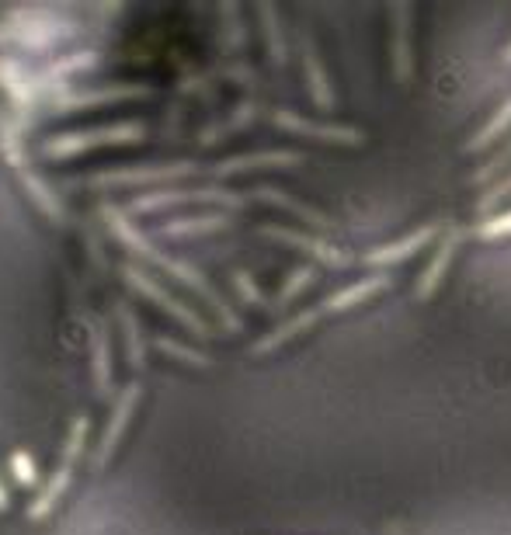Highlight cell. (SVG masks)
Wrapping results in <instances>:
<instances>
[{
    "instance_id": "2e32d148",
    "label": "cell",
    "mask_w": 511,
    "mask_h": 535,
    "mask_svg": "<svg viewBox=\"0 0 511 535\" xmlns=\"http://www.w3.org/2000/svg\"><path fill=\"white\" fill-rule=\"evenodd\" d=\"M247 199H258V202L272 205V209L289 212V216H296L299 223H306L310 230H317V233H334V230H338V223H334L327 212H320L317 205L296 199V195L282 192V188H275V185H258L254 192H247Z\"/></svg>"
},
{
    "instance_id": "d6a6232c",
    "label": "cell",
    "mask_w": 511,
    "mask_h": 535,
    "mask_svg": "<svg viewBox=\"0 0 511 535\" xmlns=\"http://www.w3.org/2000/svg\"><path fill=\"white\" fill-rule=\"evenodd\" d=\"M7 504H11V494H7L4 480H0V511H4V508H7Z\"/></svg>"
},
{
    "instance_id": "52a82bcc",
    "label": "cell",
    "mask_w": 511,
    "mask_h": 535,
    "mask_svg": "<svg viewBox=\"0 0 511 535\" xmlns=\"http://www.w3.org/2000/svg\"><path fill=\"white\" fill-rule=\"evenodd\" d=\"M153 268H160V271H167V278H174L178 285H185V289H192L195 296L202 299V303L209 306V310L216 313V320H219V327L223 331H240L244 327V320L233 313V306L226 303L223 296H219V289L213 282H209L206 275H202L195 265H188V261H181V258H171V254H164L160 251L157 254V261H153Z\"/></svg>"
},
{
    "instance_id": "ba28073f",
    "label": "cell",
    "mask_w": 511,
    "mask_h": 535,
    "mask_svg": "<svg viewBox=\"0 0 511 535\" xmlns=\"http://www.w3.org/2000/svg\"><path fill=\"white\" fill-rule=\"evenodd\" d=\"M133 98H150V87H146V84L67 87V91L53 94V98L46 101V108H42V112H49V115H67V112H80V108L115 105V101H133Z\"/></svg>"
},
{
    "instance_id": "1f68e13d",
    "label": "cell",
    "mask_w": 511,
    "mask_h": 535,
    "mask_svg": "<svg viewBox=\"0 0 511 535\" xmlns=\"http://www.w3.org/2000/svg\"><path fill=\"white\" fill-rule=\"evenodd\" d=\"M477 233H480L484 240L511 237V209H508V212H498V216H491V219H480Z\"/></svg>"
},
{
    "instance_id": "44dd1931",
    "label": "cell",
    "mask_w": 511,
    "mask_h": 535,
    "mask_svg": "<svg viewBox=\"0 0 511 535\" xmlns=\"http://www.w3.org/2000/svg\"><path fill=\"white\" fill-rule=\"evenodd\" d=\"M233 219L230 212H199V216H178L167 219V223L157 226V237L167 240H185V237H206V233H223L230 230Z\"/></svg>"
},
{
    "instance_id": "ffe728a7",
    "label": "cell",
    "mask_w": 511,
    "mask_h": 535,
    "mask_svg": "<svg viewBox=\"0 0 511 535\" xmlns=\"http://www.w3.org/2000/svg\"><path fill=\"white\" fill-rule=\"evenodd\" d=\"M390 282H393V278L386 275V271H376V275H369V278H359V282L345 285V289H338L334 296H327L324 303H320V313L327 317V313H348V310H355V306L369 303L372 296H379V292L390 289Z\"/></svg>"
},
{
    "instance_id": "9a60e30c",
    "label": "cell",
    "mask_w": 511,
    "mask_h": 535,
    "mask_svg": "<svg viewBox=\"0 0 511 535\" xmlns=\"http://www.w3.org/2000/svg\"><path fill=\"white\" fill-rule=\"evenodd\" d=\"M299 60H303L306 91H310L313 105H317L320 112H331V108L338 105V94H334L331 73H327L324 60H320V49L310 32H299Z\"/></svg>"
},
{
    "instance_id": "9c48e42d",
    "label": "cell",
    "mask_w": 511,
    "mask_h": 535,
    "mask_svg": "<svg viewBox=\"0 0 511 535\" xmlns=\"http://www.w3.org/2000/svg\"><path fill=\"white\" fill-rule=\"evenodd\" d=\"M261 237L275 240V244L296 247V251L310 254L317 265L334 268V271H345L355 265V258L345 251V247L331 244V240L320 237V233H303V230H292V226H261Z\"/></svg>"
},
{
    "instance_id": "d4e9b609",
    "label": "cell",
    "mask_w": 511,
    "mask_h": 535,
    "mask_svg": "<svg viewBox=\"0 0 511 535\" xmlns=\"http://www.w3.org/2000/svg\"><path fill=\"white\" fill-rule=\"evenodd\" d=\"M324 317L320 313V306L317 310H303V313H296V317H289V320H282L279 327H275L272 334H265L261 341H254L251 344V355H268V351H275V348H282L286 341H292V337H299L303 331H310L317 320Z\"/></svg>"
},
{
    "instance_id": "4fadbf2b",
    "label": "cell",
    "mask_w": 511,
    "mask_h": 535,
    "mask_svg": "<svg viewBox=\"0 0 511 535\" xmlns=\"http://www.w3.org/2000/svg\"><path fill=\"white\" fill-rule=\"evenodd\" d=\"M390 63L400 84L414 80V7H390Z\"/></svg>"
},
{
    "instance_id": "30bf717a",
    "label": "cell",
    "mask_w": 511,
    "mask_h": 535,
    "mask_svg": "<svg viewBox=\"0 0 511 535\" xmlns=\"http://www.w3.org/2000/svg\"><path fill=\"white\" fill-rule=\"evenodd\" d=\"M272 122L279 129H286L292 136H303V139H320V143H331V146H362L365 133L359 126H338V122H317V119H306V115L292 112V108H275Z\"/></svg>"
},
{
    "instance_id": "e0dca14e",
    "label": "cell",
    "mask_w": 511,
    "mask_h": 535,
    "mask_svg": "<svg viewBox=\"0 0 511 535\" xmlns=\"http://www.w3.org/2000/svg\"><path fill=\"white\" fill-rule=\"evenodd\" d=\"M442 233H445V226H438V223L418 226V230H411L407 237L390 240V244H383V247H376V251H369L362 261H365L369 268H393V265H400V261L414 258L418 251H425L428 244H435V240L442 237Z\"/></svg>"
},
{
    "instance_id": "5b68a950",
    "label": "cell",
    "mask_w": 511,
    "mask_h": 535,
    "mask_svg": "<svg viewBox=\"0 0 511 535\" xmlns=\"http://www.w3.org/2000/svg\"><path fill=\"white\" fill-rule=\"evenodd\" d=\"M119 275L126 278L129 289H136L143 299H150V303H157L160 310L167 313L171 320H178L185 331H192L195 337H213V327L206 324V320L199 317V313L192 310V306L185 303V299L174 296L167 285H160V278H153L150 271H143L140 265H133V261H126V265L119 268Z\"/></svg>"
},
{
    "instance_id": "f1b7e54d",
    "label": "cell",
    "mask_w": 511,
    "mask_h": 535,
    "mask_svg": "<svg viewBox=\"0 0 511 535\" xmlns=\"http://www.w3.org/2000/svg\"><path fill=\"white\" fill-rule=\"evenodd\" d=\"M230 285H233V292H237V299L244 306H265V296H261V289H258V282H254L251 271L233 268L230 271ZM265 310H268V306H265Z\"/></svg>"
},
{
    "instance_id": "836d02e7",
    "label": "cell",
    "mask_w": 511,
    "mask_h": 535,
    "mask_svg": "<svg viewBox=\"0 0 511 535\" xmlns=\"http://www.w3.org/2000/svg\"><path fill=\"white\" fill-rule=\"evenodd\" d=\"M501 63H505V67H511V42L505 46V53H501Z\"/></svg>"
},
{
    "instance_id": "83f0119b",
    "label": "cell",
    "mask_w": 511,
    "mask_h": 535,
    "mask_svg": "<svg viewBox=\"0 0 511 535\" xmlns=\"http://www.w3.org/2000/svg\"><path fill=\"white\" fill-rule=\"evenodd\" d=\"M317 282V268L313 265H299V268H292L289 271V278L282 282V289L275 292V299H272V306L268 310H286V306L292 303L296 296H303L310 285Z\"/></svg>"
},
{
    "instance_id": "7c38bea8",
    "label": "cell",
    "mask_w": 511,
    "mask_h": 535,
    "mask_svg": "<svg viewBox=\"0 0 511 535\" xmlns=\"http://www.w3.org/2000/svg\"><path fill=\"white\" fill-rule=\"evenodd\" d=\"M466 237H470V230H466V226H445V233L438 237V244H435L432 261H428V265L421 268L418 289H414V296H418V299H432V296H435L438 285L445 282V271H449L452 258L459 254V247H463Z\"/></svg>"
},
{
    "instance_id": "8992f818",
    "label": "cell",
    "mask_w": 511,
    "mask_h": 535,
    "mask_svg": "<svg viewBox=\"0 0 511 535\" xmlns=\"http://www.w3.org/2000/svg\"><path fill=\"white\" fill-rule=\"evenodd\" d=\"M202 174L199 164L192 160H174V164H126L108 167V171H94L87 178L91 188H146V185H171V181Z\"/></svg>"
},
{
    "instance_id": "603a6c76",
    "label": "cell",
    "mask_w": 511,
    "mask_h": 535,
    "mask_svg": "<svg viewBox=\"0 0 511 535\" xmlns=\"http://www.w3.org/2000/svg\"><path fill=\"white\" fill-rule=\"evenodd\" d=\"M258 115H261V105L254 98H247V101H240L237 108H233L230 115H226L223 122H213V126H206L199 133V143L202 146H213V143H223L226 136H233V133H244L251 122H258Z\"/></svg>"
},
{
    "instance_id": "277c9868",
    "label": "cell",
    "mask_w": 511,
    "mask_h": 535,
    "mask_svg": "<svg viewBox=\"0 0 511 535\" xmlns=\"http://www.w3.org/2000/svg\"><path fill=\"white\" fill-rule=\"evenodd\" d=\"M174 205H219V209H244L247 195L244 192H230V188H153L146 195H136L126 205L129 216H143V212H160V209H174Z\"/></svg>"
},
{
    "instance_id": "7402d4cb",
    "label": "cell",
    "mask_w": 511,
    "mask_h": 535,
    "mask_svg": "<svg viewBox=\"0 0 511 535\" xmlns=\"http://www.w3.org/2000/svg\"><path fill=\"white\" fill-rule=\"evenodd\" d=\"M115 320H119V327H122V341H126L129 369L143 372L146 369V348H150V341L143 337V327H140V320H136L133 306L122 303V299H115Z\"/></svg>"
},
{
    "instance_id": "cb8c5ba5",
    "label": "cell",
    "mask_w": 511,
    "mask_h": 535,
    "mask_svg": "<svg viewBox=\"0 0 511 535\" xmlns=\"http://www.w3.org/2000/svg\"><path fill=\"white\" fill-rule=\"evenodd\" d=\"M258 21H261V35H265L268 46V60L275 70H282L289 63V39H286V25H282V14L272 4L258 7Z\"/></svg>"
},
{
    "instance_id": "ac0fdd59",
    "label": "cell",
    "mask_w": 511,
    "mask_h": 535,
    "mask_svg": "<svg viewBox=\"0 0 511 535\" xmlns=\"http://www.w3.org/2000/svg\"><path fill=\"white\" fill-rule=\"evenodd\" d=\"M98 216L105 219V226L112 230V237L119 240L122 247H126L133 258H143V261H157V247H153V240L150 237H143L140 233V226L133 223V216H129L126 209H119V205H101L98 209Z\"/></svg>"
},
{
    "instance_id": "4dcf8cb0",
    "label": "cell",
    "mask_w": 511,
    "mask_h": 535,
    "mask_svg": "<svg viewBox=\"0 0 511 535\" xmlns=\"http://www.w3.org/2000/svg\"><path fill=\"white\" fill-rule=\"evenodd\" d=\"M219 14L226 18V46L230 49H244L247 46V28L244 21H240V7L237 4H223L219 7Z\"/></svg>"
},
{
    "instance_id": "f546056e",
    "label": "cell",
    "mask_w": 511,
    "mask_h": 535,
    "mask_svg": "<svg viewBox=\"0 0 511 535\" xmlns=\"http://www.w3.org/2000/svg\"><path fill=\"white\" fill-rule=\"evenodd\" d=\"M7 469H11V480L18 487H35L39 483V466H35V459L28 452H11L7 456Z\"/></svg>"
},
{
    "instance_id": "3957f363",
    "label": "cell",
    "mask_w": 511,
    "mask_h": 535,
    "mask_svg": "<svg viewBox=\"0 0 511 535\" xmlns=\"http://www.w3.org/2000/svg\"><path fill=\"white\" fill-rule=\"evenodd\" d=\"M87 431H91V417H87V414L73 417L67 438H63L60 463H56L53 476H49V483H42V487H39L35 501L28 504V518H32V522L46 518L49 511L60 504V497L67 494V487H70V480H73V469H77V459H80V452H84V445H87Z\"/></svg>"
},
{
    "instance_id": "8fae6325",
    "label": "cell",
    "mask_w": 511,
    "mask_h": 535,
    "mask_svg": "<svg viewBox=\"0 0 511 535\" xmlns=\"http://www.w3.org/2000/svg\"><path fill=\"white\" fill-rule=\"evenodd\" d=\"M140 397H143V386L136 383V379L119 390V397H115V403H112V414H108L105 431H101V442H98V449H94V456H91L94 469H101L108 459L115 456L122 435H126V428L133 424V414H136V403H140Z\"/></svg>"
},
{
    "instance_id": "d6986e66",
    "label": "cell",
    "mask_w": 511,
    "mask_h": 535,
    "mask_svg": "<svg viewBox=\"0 0 511 535\" xmlns=\"http://www.w3.org/2000/svg\"><path fill=\"white\" fill-rule=\"evenodd\" d=\"M87 331H91V383L94 397H112V344H108V324L87 317Z\"/></svg>"
},
{
    "instance_id": "7a4b0ae2",
    "label": "cell",
    "mask_w": 511,
    "mask_h": 535,
    "mask_svg": "<svg viewBox=\"0 0 511 535\" xmlns=\"http://www.w3.org/2000/svg\"><path fill=\"white\" fill-rule=\"evenodd\" d=\"M146 139V122H112V126H91V129H73V133H60L42 139L39 153L49 160H70L98 146H122V143H143Z\"/></svg>"
},
{
    "instance_id": "4316f807",
    "label": "cell",
    "mask_w": 511,
    "mask_h": 535,
    "mask_svg": "<svg viewBox=\"0 0 511 535\" xmlns=\"http://www.w3.org/2000/svg\"><path fill=\"white\" fill-rule=\"evenodd\" d=\"M150 344L160 351V355H171V358H178V362H185V365H195V369H209V365H213V358H209L206 351L192 348V344L178 341V337H171V334H157Z\"/></svg>"
},
{
    "instance_id": "5bb4252c",
    "label": "cell",
    "mask_w": 511,
    "mask_h": 535,
    "mask_svg": "<svg viewBox=\"0 0 511 535\" xmlns=\"http://www.w3.org/2000/svg\"><path fill=\"white\" fill-rule=\"evenodd\" d=\"M303 153L299 150H258V153H237V157H226L219 164L209 167V178L226 181L237 178V174H251V171H268V167H296L303 164Z\"/></svg>"
},
{
    "instance_id": "484cf974",
    "label": "cell",
    "mask_w": 511,
    "mask_h": 535,
    "mask_svg": "<svg viewBox=\"0 0 511 535\" xmlns=\"http://www.w3.org/2000/svg\"><path fill=\"white\" fill-rule=\"evenodd\" d=\"M508 129H511V98H508V101H501V105L494 108V115L484 122V126L477 129V133H473V139L463 146V150H466V153H480V150H487V146L498 143V139L505 136Z\"/></svg>"
},
{
    "instance_id": "6da1fadb",
    "label": "cell",
    "mask_w": 511,
    "mask_h": 535,
    "mask_svg": "<svg viewBox=\"0 0 511 535\" xmlns=\"http://www.w3.org/2000/svg\"><path fill=\"white\" fill-rule=\"evenodd\" d=\"M0 157L7 160V167H11L14 178L21 181L28 199L39 205V212H46L53 223H63V219L70 216L63 195L49 185V178H42V174L35 171L32 157H28V150H25V122H21L11 108H0Z\"/></svg>"
}]
</instances>
